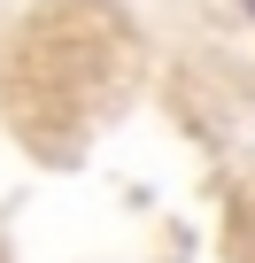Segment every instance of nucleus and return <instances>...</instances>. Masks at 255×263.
I'll return each mask as SVG.
<instances>
[{"label":"nucleus","instance_id":"1","mask_svg":"<svg viewBox=\"0 0 255 263\" xmlns=\"http://www.w3.org/2000/svg\"><path fill=\"white\" fill-rule=\"evenodd\" d=\"M240 8H247V16H255V0H240Z\"/></svg>","mask_w":255,"mask_h":263}]
</instances>
